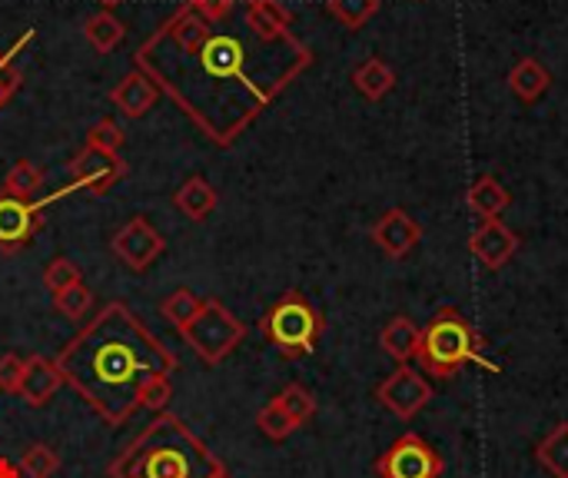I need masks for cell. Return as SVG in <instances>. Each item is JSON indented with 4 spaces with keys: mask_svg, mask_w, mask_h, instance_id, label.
Wrapping results in <instances>:
<instances>
[{
    "mask_svg": "<svg viewBox=\"0 0 568 478\" xmlns=\"http://www.w3.org/2000/svg\"><path fill=\"white\" fill-rule=\"evenodd\" d=\"M323 329H326V323H323L320 309L300 289L283 293L266 309V316L260 319V333L266 336V343L283 359H303V356H310L316 349Z\"/></svg>",
    "mask_w": 568,
    "mask_h": 478,
    "instance_id": "obj_5",
    "label": "cell"
},
{
    "mask_svg": "<svg viewBox=\"0 0 568 478\" xmlns=\"http://www.w3.org/2000/svg\"><path fill=\"white\" fill-rule=\"evenodd\" d=\"M443 459L439 452L416 433L399 436L379 459H376V476L379 478H439L443 476Z\"/></svg>",
    "mask_w": 568,
    "mask_h": 478,
    "instance_id": "obj_7",
    "label": "cell"
},
{
    "mask_svg": "<svg viewBox=\"0 0 568 478\" xmlns=\"http://www.w3.org/2000/svg\"><path fill=\"white\" fill-rule=\"evenodd\" d=\"M206 478H230V472H226V469H223V466H220V469H216V472H210V476Z\"/></svg>",
    "mask_w": 568,
    "mask_h": 478,
    "instance_id": "obj_38",
    "label": "cell"
},
{
    "mask_svg": "<svg viewBox=\"0 0 568 478\" xmlns=\"http://www.w3.org/2000/svg\"><path fill=\"white\" fill-rule=\"evenodd\" d=\"M419 333L423 329L409 316H393L379 333V346L399 366H409V359H416V349H419Z\"/></svg>",
    "mask_w": 568,
    "mask_h": 478,
    "instance_id": "obj_17",
    "label": "cell"
},
{
    "mask_svg": "<svg viewBox=\"0 0 568 478\" xmlns=\"http://www.w3.org/2000/svg\"><path fill=\"white\" fill-rule=\"evenodd\" d=\"M549 83H552V73L536 57H526L509 70V90L523 103H536L549 90Z\"/></svg>",
    "mask_w": 568,
    "mask_h": 478,
    "instance_id": "obj_19",
    "label": "cell"
},
{
    "mask_svg": "<svg viewBox=\"0 0 568 478\" xmlns=\"http://www.w3.org/2000/svg\"><path fill=\"white\" fill-rule=\"evenodd\" d=\"M376 399L396 416V419H416L429 399H433V386L423 379V373H416L413 366H399L393 376H386L376 389Z\"/></svg>",
    "mask_w": 568,
    "mask_h": 478,
    "instance_id": "obj_9",
    "label": "cell"
},
{
    "mask_svg": "<svg viewBox=\"0 0 568 478\" xmlns=\"http://www.w3.org/2000/svg\"><path fill=\"white\" fill-rule=\"evenodd\" d=\"M17 469H20V476L23 478H50L57 469H60V456H57L50 446L33 443V446H27V449H23V456H20Z\"/></svg>",
    "mask_w": 568,
    "mask_h": 478,
    "instance_id": "obj_28",
    "label": "cell"
},
{
    "mask_svg": "<svg viewBox=\"0 0 568 478\" xmlns=\"http://www.w3.org/2000/svg\"><path fill=\"white\" fill-rule=\"evenodd\" d=\"M53 306H57V313H63L70 323H80V319H87V313H90V306H93V293H90L83 283H77V286L57 293V296H53Z\"/></svg>",
    "mask_w": 568,
    "mask_h": 478,
    "instance_id": "obj_32",
    "label": "cell"
},
{
    "mask_svg": "<svg viewBox=\"0 0 568 478\" xmlns=\"http://www.w3.org/2000/svg\"><path fill=\"white\" fill-rule=\"evenodd\" d=\"M466 203H469V210H473L479 220H499V216L509 210L513 196H509V190H506L496 176H479V180L469 186Z\"/></svg>",
    "mask_w": 568,
    "mask_h": 478,
    "instance_id": "obj_18",
    "label": "cell"
},
{
    "mask_svg": "<svg viewBox=\"0 0 568 478\" xmlns=\"http://www.w3.org/2000/svg\"><path fill=\"white\" fill-rule=\"evenodd\" d=\"M43 200L33 203L0 193V253H17L37 236L43 226Z\"/></svg>",
    "mask_w": 568,
    "mask_h": 478,
    "instance_id": "obj_11",
    "label": "cell"
},
{
    "mask_svg": "<svg viewBox=\"0 0 568 478\" xmlns=\"http://www.w3.org/2000/svg\"><path fill=\"white\" fill-rule=\"evenodd\" d=\"M126 173V163L120 160V153H106V150H97V146H83L73 160H70V186H63L60 193L47 196L43 203L50 206L53 200L67 196L70 190H90L93 196H103L106 190L116 186V180H123Z\"/></svg>",
    "mask_w": 568,
    "mask_h": 478,
    "instance_id": "obj_8",
    "label": "cell"
},
{
    "mask_svg": "<svg viewBox=\"0 0 568 478\" xmlns=\"http://www.w3.org/2000/svg\"><path fill=\"white\" fill-rule=\"evenodd\" d=\"M469 253L496 273L519 253V236L503 220H483L469 236Z\"/></svg>",
    "mask_w": 568,
    "mask_h": 478,
    "instance_id": "obj_12",
    "label": "cell"
},
{
    "mask_svg": "<svg viewBox=\"0 0 568 478\" xmlns=\"http://www.w3.org/2000/svg\"><path fill=\"white\" fill-rule=\"evenodd\" d=\"M133 60L206 140L230 146L313 63V50L293 33L273 37L250 23L243 33L213 30L190 3H180Z\"/></svg>",
    "mask_w": 568,
    "mask_h": 478,
    "instance_id": "obj_1",
    "label": "cell"
},
{
    "mask_svg": "<svg viewBox=\"0 0 568 478\" xmlns=\"http://www.w3.org/2000/svg\"><path fill=\"white\" fill-rule=\"evenodd\" d=\"M173 399V383L170 376H153L143 389H140V409H150V413H163Z\"/></svg>",
    "mask_w": 568,
    "mask_h": 478,
    "instance_id": "obj_34",
    "label": "cell"
},
{
    "mask_svg": "<svg viewBox=\"0 0 568 478\" xmlns=\"http://www.w3.org/2000/svg\"><path fill=\"white\" fill-rule=\"evenodd\" d=\"M539 466L552 478H568V423H559L539 446H536Z\"/></svg>",
    "mask_w": 568,
    "mask_h": 478,
    "instance_id": "obj_23",
    "label": "cell"
},
{
    "mask_svg": "<svg viewBox=\"0 0 568 478\" xmlns=\"http://www.w3.org/2000/svg\"><path fill=\"white\" fill-rule=\"evenodd\" d=\"M30 40H33V30L27 27V30L0 53V106L17 93V87H20V80H23V77H20V67H17V57H20V50H23Z\"/></svg>",
    "mask_w": 568,
    "mask_h": 478,
    "instance_id": "obj_25",
    "label": "cell"
},
{
    "mask_svg": "<svg viewBox=\"0 0 568 478\" xmlns=\"http://www.w3.org/2000/svg\"><path fill=\"white\" fill-rule=\"evenodd\" d=\"M419 240H423V226L406 213V210H386L376 223H373V243L386 253V256H393V260H403V256H409L416 246H419Z\"/></svg>",
    "mask_w": 568,
    "mask_h": 478,
    "instance_id": "obj_13",
    "label": "cell"
},
{
    "mask_svg": "<svg viewBox=\"0 0 568 478\" xmlns=\"http://www.w3.org/2000/svg\"><path fill=\"white\" fill-rule=\"evenodd\" d=\"M63 383L106 423L123 426L140 409L153 376L176 373L173 349L153 336L126 303H106L53 359Z\"/></svg>",
    "mask_w": 568,
    "mask_h": 478,
    "instance_id": "obj_2",
    "label": "cell"
},
{
    "mask_svg": "<svg viewBox=\"0 0 568 478\" xmlns=\"http://www.w3.org/2000/svg\"><path fill=\"white\" fill-rule=\"evenodd\" d=\"M203 309V299L193 293V289H173L166 299H163V306H160V313H163V319L170 323V326H176V329H183L186 323H193L196 319V313Z\"/></svg>",
    "mask_w": 568,
    "mask_h": 478,
    "instance_id": "obj_26",
    "label": "cell"
},
{
    "mask_svg": "<svg viewBox=\"0 0 568 478\" xmlns=\"http://www.w3.org/2000/svg\"><path fill=\"white\" fill-rule=\"evenodd\" d=\"M353 83H356V90H359L366 100H383V96L396 87V70H393L386 60L369 57V60H363V63L353 70Z\"/></svg>",
    "mask_w": 568,
    "mask_h": 478,
    "instance_id": "obj_20",
    "label": "cell"
},
{
    "mask_svg": "<svg viewBox=\"0 0 568 478\" xmlns=\"http://www.w3.org/2000/svg\"><path fill=\"white\" fill-rule=\"evenodd\" d=\"M116 260L133 269V273H146L166 250V240L143 220V216H133L113 240H110Z\"/></svg>",
    "mask_w": 568,
    "mask_h": 478,
    "instance_id": "obj_10",
    "label": "cell"
},
{
    "mask_svg": "<svg viewBox=\"0 0 568 478\" xmlns=\"http://www.w3.org/2000/svg\"><path fill=\"white\" fill-rule=\"evenodd\" d=\"M276 403L283 406V413L293 419L296 429L306 426V423L316 416V399H313V393H310L306 386H300V383H290V386L276 396Z\"/></svg>",
    "mask_w": 568,
    "mask_h": 478,
    "instance_id": "obj_27",
    "label": "cell"
},
{
    "mask_svg": "<svg viewBox=\"0 0 568 478\" xmlns=\"http://www.w3.org/2000/svg\"><path fill=\"white\" fill-rule=\"evenodd\" d=\"M0 478H23V476H20V469H17L10 459H0Z\"/></svg>",
    "mask_w": 568,
    "mask_h": 478,
    "instance_id": "obj_37",
    "label": "cell"
},
{
    "mask_svg": "<svg viewBox=\"0 0 568 478\" xmlns=\"http://www.w3.org/2000/svg\"><path fill=\"white\" fill-rule=\"evenodd\" d=\"M23 359L17 353H3L0 356V393H17L20 379H23Z\"/></svg>",
    "mask_w": 568,
    "mask_h": 478,
    "instance_id": "obj_35",
    "label": "cell"
},
{
    "mask_svg": "<svg viewBox=\"0 0 568 478\" xmlns=\"http://www.w3.org/2000/svg\"><path fill=\"white\" fill-rule=\"evenodd\" d=\"M156 100H160V90H156L153 80L143 77L140 70L126 73V77L110 90V103H113L123 116H130V120L146 116V113L156 106Z\"/></svg>",
    "mask_w": 568,
    "mask_h": 478,
    "instance_id": "obj_15",
    "label": "cell"
},
{
    "mask_svg": "<svg viewBox=\"0 0 568 478\" xmlns=\"http://www.w3.org/2000/svg\"><path fill=\"white\" fill-rule=\"evenodd\" d=\"M206 23H223L240 0H186Z\"/></svg>",
    "mask_w": 568,
    "mask_h": 478,
    "instance_id": "obj_36",
    "label": "cell"
},
{
    "mask_svg": "<svg viewBox=\"0 0 568 478\" xmlns=\"http://www.w3.org/2000/svg\"><path fill=\"white\" fill-rule=\"evenodd\" d=\"M326 10L349 30H359L376 10H379V0H326Z\"/></svg>",
    "mask_w": 568,
    "mask_h": 478,
    "instance_id": "obj_30",
    "label": "cell"
},
{
    "mask_svg": "<svg viewBox=\"0 0 568 478\" xmlns=\"http://www.w3.org/2000/svg\"><path fill=\"white\" fill-rule=\"evenodd\" d=\"M60 386H63V376H60L57 363H50V359H43V356H30L27 366H23V379H20L17 396H20V403H27L30 409H40V406H47V403L57 396Z\"/></svg>",
    "mask_w": 568,
    "mask_h": 478,
    "instance_id": "obj_14",
    "label": "cell"
},
{
    "mask_svg": "<svg viewBox=\"0 0 568 478\" xmlns=\"http://www.w3.org/2000/svg\"><path fill=\"white\" fill-rule=\"evenodd\" d=\"M256 426H260V433H263L266 439H273V443H283V439H290V436L296 433L293 419L283 413V406H280L276 399H273V403H266V406L260 409Z\"/></svg>",
    "mask_w": 568,
    "mask_h": 478,
    "instance_id": "obj_31",
    "label": "cell"
},
{
    "mask_svg": "<svg viewBox=\"0 0 568 478\" xmlns=\"http://www.w3.org/2000/svg\"><path fill=\"white\" fill-rule=\"evenodd\" d=\"M100 3H103V10H106V7H116V3H123V0H100Z\"/></svg>",
    "mask_w": 568,
    "mask_h": 478,
    "instance_id": "obj_39",
    "label": "cell"
},
{
    "mask_svg": "<svg viewBox=\"0 0 568 478\" xmlns=\"http://www.w3.org/2000/svg\"><path fill=\"white\" fill-rule=\"evenodd\" d=\"M250 27L263 30V33H273V37H283V33H293L290 23V10L280 3V0H246V17H243Z\"/></svg>",
    "mask_w": 568,
    "mask_h": 478,
    "instance_id": "obj_21",
    "label": "cell"
},
{
    "mask_svg": "<svg viewBox=\"0 0 568 478\" xmlns=\"http://www.w3.org/2000/svg\"><path fill=\"white\" fill-rule=\"evenodd\" d=\"M216 203H220V196H216V190H213V183L206 180V176H190V180H183L180 183V190L173 193V206L186 216V220H193V223H203L213 210H216Z\"/></svg>",
    "mask_w": 568,
    "mask_h": 478,
    "instance_id": "obj_16",
    "label": "cell"
},
{
    "mask_svg": "<svg viewBox=\"0 0 568 478\" xmlns=\"http://www.w3.org/2000/svg\"><path fill=\"white\" fill-rule=\"evenodd\" d=\"M87 143L97 146V150H106V153H120V146H123V130L116 126V120L103 116V120H97V123L87 130Z\"/></svg>",
    "mask_w": 568,
    "mask_h": 478,
    "instance_id": "obj_33",
    "label": "cell"
},
{
    "mask_svg": "<svg viewBox=\"0 0 568 478\" xmlns=\"http://www.w3.org/2000/svg\"><path fill=\"white\" fill-rule=\"evenodd\" d=\"M220 459L180 416L160 413L110 462V478H206Z\"/></svg>",
    "mask_w": 568,
    "mask_h": 478,
    "instance_id": "obj_3",
    "label": "cell"
},
{
    "mask_svg": "<svg viewBox=\"0 0 568 478\" xmlns=\"http://www.w3.org/2000/svg\"><path fill=\"white\" fill-rule=\"evenodd\" d=\"M416 363L433 379H453L463 366L486 363L483 359V339L456 306H443L426 323V329L419 333Z\"/></svg>",
    "mask_w": 568,
    "mask_h": 478,
    "instance_id": "obj_4",
    "label": "cell"
},
{
    "mask_svg": "<svg viewBox=\"0 0 568 478\" xmlns=\"http://www.w3.org/2000/svg\"><path fill=\"white\" fill-rule=\"evenodd\" d=\"M77 283H83V269H80L73 260H67V256H53V260L47 263V269H43V286H47V293H50V296H57V293H63V289L77 286Z\"/></svg>",
    "mask_w": 568,
    "mask_h": 478,
    "instance_id": "obj_29",
    "label": "cell"
},
{
    "mask_svg": "<svg viewBox=\"0 0 568 478\" xmlns=\"http://www.w3.org/2000/svg\"><path fill=\"white\" fill-rule=\"evenodd\" d=\"M83 37L90 40V47H93V50L110 53V50H116V47L123 43L126 27H123V20H120V17H113L110 10H100V13L87 17V23H83Z\"/></svg>",
    "mask_w": 568,
    "mask_h": 478,
    "instance_id": "obj_22",
    "label": "cell"
},
{
    "mask_svg": "<svg viewBox=\"0 0 568 478\" xmlns=\"http://www.w3.org/2000/svg\"><path fill=\"white\" fill-rule=\"evenodd\" d=\"M180 336L203 363L216 366L246 339V326L220 299H203V309L196 313L193 323L180 329Z\"/></svg>",
    "mask_w": 568,
    "mask_h": 478,
    "instance_id": "obj_6",
    "label": "cell"
},
{
    "mask_svg": "<svg viewBox=\"0 0 568 478\" xmlns=\"http://www.w3.org/2000/svg\"><path fill=\"white\" fill-rule=\"evenodd\" d=\"M43 186V170L30 160H17L10 173L3 176V193L17 200H33Z\"/></svg>",
    "mask_w": 568,
    "mask_h": 478,
    "instance_id": "obj_24",
    "label": "cell"
}]
</instances>
